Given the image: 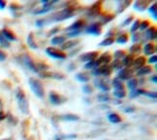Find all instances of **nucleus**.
I'll use <instances>...</instances> for the list:
<instances>
[{
	"label": "nucleus",
	"instance_id": "obj_26",
	"mask_svg": "<svg viewBox=\"0 0 157 140\" xmlns=\"http://www.w3.org/2000/svg\"><path fill=\"white\" fill-rule=\"evenodd\" d=\"M113 90H125L123 83L121 82V80H119V79H118L117 77L113 79Z\"/></svg>",
	"mask_w": 157,
	"mask_h": 140
},
{
	"label": "nucleus",
	"instance_id": "obj_11",
	"mask_svg": "<svg viewBox=\"0 0 157 140\" xmlns=\"http://www.w3.org/2000/svg\"><path fill=\"white\" fill-rule=\"evenodd\" d=\"M84 21L83 20H78L75 22H73L70 26L66 28V32H70V31H76V30H82V28L84 26Z\"/></svg>",
	"mask_w": 157,
	"mask_h": 140
},
{
	"label": "nucleus",
	"instance_id": "obj_42",
	"mask_svg": "<svg viewBox=\"0 0 157 140\" xmlns=\"http://www.w3.org/2000/svg\"><path fill=\"white\" fill-rule=\"evenodd\" d=\"M125 56H126V52L123 51V50H118V51H117L116 53H114V54H113L114 58H116V59H120V60H121Z\"/></svg>",
	"mask_w": 157,
	"mask_h": 140
},
{
	"label": "nucleus",
	"instance_id": "obj_32",
	"mask_svg": "<svg viewBox=\"0 0 157 140\" xmlns=\"http://www.w3.org/2000/svg\"><path fill=\"white\" fill-rule=\"evenodd\" d=\"M127 87L128 89L131 90H137V87H138V81H137V79L135 78H131L130 80L127 81Z\"/></svg>",
	"mask_w": 157,
	"mask_h": 140
},
{
	"label": "nucleus",
	"instance_id": "obj_8",
	"mask_svg": "<svg viewBox=\"0 0 157 140\" xmlns=\"http://www.w3.org/2000/svg\"><path fill=\"white\" fill-rule=\"evenodd\" d=\"M94 84H95L96 87H97L98 89H100L102 92H104V93H108L109 90H111V86L109 85V83L105 80V79L96 78L94 80Z\"/></svg>",
	"mask_w": 157,
	"mask_h": 140
},
{
	"label": "nucleus",
	"instance_id": "obj_39",
	"mask_svg": "<svg viewBox=\"0 0 157 140\" xmlns=\"http://www.w3.org/2000/svg\"><path fill=\"white\" fill-rule=\"evenodd\" d=\"M140 23H141V21L140 20H135L132 23V27H131V30L130 31L132 33H135L139 30V27H140Z\"/></svg>",
	"mask_w": 157,
	"mask_h": 140
},
{
	"label": "nucleus",
	"instance_id": "obj_16",
	"mask_svg": "<svg viewBox=\"0 0 157 140\" xmlns=\"http://www.w3.org/2000/svg\"><path fill=\"white\" fill-rule=\"evenodd\" d=\"M156 52V45L152 42H149L147 43L144 47V54H147V56H152Z\"/></svg>",
	"mask_w": 157,
	"mask_h": 140
},
{
	"label": "nucleus",
	"instance_id": "obj_10",
	"mask_svg": "<svg viewBox=\"0 0 157 140\" xmlns=\"http://www.w3.org/2000/svg\"><path fill=\"white\" fill-rule=\"evenodd\" d=\"M133 76V71L130 69V68H122L118 71V75H117V78L119 80H130Z\"/></svg>",
	"mask_w": 157,
	"mask_h": 140
},
{
	"label": "nucleus",
	"instance_id": "obj_54",
	"mask_svg": "<svg viewBox=\"0 0 157 140\" xmlns=\"http://www.w3.org/2000/svg\"><path fill=\"white\" fill-rule=\"evenodd\" d=\"M5 7H6V2L2 1V0H0V10H3Z\"/></svg>",
	"mask_w": 157,
	"mask_h": 140
},
{
	"label": "nucleus",
	"instance_id": "obj_20",
	"mask_svg": "<svg viewBox=\"0 0 157 140\" xmlns=\"http://www.w3.org/2000/svg\"><path fill=\"white\" fill-rule=\"evenodd\" d=\"M146 38L147 40H150V41L156 39V26H150L146 30Z\"/></svg>",
	"mask_w": 157,
	"mask_h": 140
},
{
	"label": "nucleus",
	"instance_id": "obj_53",
	"mask_svg": "<svg viewBox=\"0 0 157 140\" xmlns=\"http://www.w3.org/2000/svg\"><path fill=\"white\" fill-rule=\"evenodd\" d=\"M19 8H21L19 5L17 4H16V3H12L11 5H10V9L11 10H14V11H16V10H17Z\"/></svg>",
	"mask_w": 157,
	"mask_h": 140
},
{
	"label": "nucleus",
	"instance_id": "obj_59",
	"mask_svg": "<svg viewBox=\"0 0 157 140\" xmlns=\"http://www.w3.org/2000/svg\"><path fill=\"white\" fill-rule=\"evenodd\" d=\"M2 108H3V104H2V101H1V99H0V111L2 110Z\"/></svg>",
	"mask_w": 157,
	"mask_h": 140
},
{
	"label": "nucleus",
	"instance_id": "obj_49",
	"mask_svg": "<svg viewBox=\"0 0 157 140\" xmlns=\"http://www.w3.org/2000/svg\"><path fill=\"white\" fill-rule=\"evenodd\" d=\"M45 22H46V20H44V19H39V20L36 21V26H38V27L44 26Z\"/></svg>",
	"mask_w": 157,
	"mask_h": 140
},
{
	"label": "nucleus",
	"instance_id": "obj_14",
	"mask_svg": "<svg viewBox=\"0 0 157 140\" xmlns=\"http://www.w3.org/2000/svg\"><path fill=\"white\" fill-rule=\"evenodd\" d=\"M150 4L149 1H144V0H137V1L134 3V9L137 10V11H140V12H143L146 10L148 5Z\"/></svg>",
	"mask_w": 157,
	"mask_h": 140
},
{
	"label": "nucleus",
	"instance_id": "obj_4",
	"mask_svg": "<svg viewBox=\"0 0 157 140\" xmlns=\"http://www.w3.org/2000/svg\"><path fill=\"white\" fill-rule=\"evenodd\" d=\"M46 53L49 57L56 58V59H65L67 54H66L63 51H61L60 49H56L54 47H49L46 49Z\"/></svg>",
	"mask_w": 157,
	"mask_h": 140
},
{
	"label": "nucleus",
	"instance_id": "obj_41",
	"mask_svg": "<svg viewBox=\"0 0 157 140\" xmlns=\"http://www.w3.org/2000/svg\"><path fill=\"white\" fill-rule=\"evenodd\" d=\"M113 95L117 97V98L121 99L124 98L126 96V90H113Z\"/></svg>",
	"mask_w": 157,
	"mask_h": 140
},
{
	"label": "nucleus",
	"instance_id": "obj_46",
	"mask_svg": "<svg viewBox=\"0 0 157 140\" xmlns=\"http://www.w3.org/2000/svg\"><path fill=\"white\" fill-rule=\"evenodd\" d=\"M82 33V30H76V31H70V32H67V36L69 37H75V36H78Z\"/></svg>",
	"mask_w": 157,
	"mask_h": 140
},
{
	"label": "nucleus",
	"instance_id": "obj_13",
	"mask_svg": "<svg viewBox=\"0 0 157 140\" xmlns=\"http://www.w3.org/2000/svg\"><path fill=\"white\" fill-rule=\"evenodd\" d=\"M96 60H97L99 65H108L112 62V56L109 53H104V54H102L98 58V59H96Z\"/></svg>",
	"mask_w": 157,
	"mask_h": 140
},
{
	"label": "nucleus",
	"instance_id": "obj_5",
	"mask_svg": "<svg viewBox=\"0 0 157 140\" xmlns=\"http://www.w3.org/2000/svg\"><path fill=\"white\" fill-rule=\"evenodd\" d=\"M86 32L87 34H91L94 36H99L102 33V23L101 22H93L86 27Z\"/></svg>",
	"mask_w": 157,
	"mask_h": 140
},
{
	"label": "nucleus",
	"instance_id": "obj_27",
	"mask_svg": "<svg viewBox=\"0 0 157 140\" xmlns=\"http://www.w3.org/2000/svg\"><path fill=\"white\" fill-rule=\"evenodd\" d=\"M152 72V67L150 65H144V67H142L141 69H139L137 74L139 76H144V75H147L149 74V73Z\"/></svg>",
	"mask_w": 157,
	"mask_h": 140
},
{
	"label": "nucleus",
	"instance_id": "obj_1",
	"mask_svg": "<svg viewBox=\"0 0 157 140\" xmlns=\"http://www.w3.org/2000/svg\"><path fill=\"white\" fill-rule=\"evenodd\" d=\"M16 98L17 101V105L20 107V110L23 114H28L29 112V103L27 101V98L25 96V92L22 90V89L17 88L16 90Z\"/></svg>",
	"mask_w": 157,
	"mask_h": 140
},
{
	"label": "nucleus",
	"instance_id": "obj_3",
	"mask_svg": "<svg viewBox=\"0 0 157 140\" xmlns=\"http://www.w3.org/2000/svg\"><path fill=\"white\" fill-rule=\"evenodd\" d=\"M74 12H75L74 10H72L70 8H65V9L54 14L52 16V21L53 22H62L65 20H68L74 16Z\"/></svg>",
	"mask_w": 157,
	"mask_h": 140
},
{
	"label": "nucleus",
	"instance_id": "obj_57",
	"mask_svg": "<svg viewBox=\"0 0 157 140\" xmlns=\"http://www.w3.org/2000/svg\"><path fill=\"white\" fill-rule=\"evenodd\" d=\"M6 118V115L4 114L3 111H0V121H2Z\"/></svg>",
	"mask_w": 157,
	"mask_h": 140
},
{
	"label": "nucleus",
	"instance_id": "obj_51",
	"mask_svg": "<svg viewBox=\"0 0 157 140\" xmlns=\"http://www.w3.org/2000/svg\"><path fill=\"white\" fill-rule=\"evenodd\" d=\"M60 30V27L59 26H56V27H53L52 29H51L50 30V33H49V35H53V34H56V33H57L58 31Z\"/></svg>",
	"mask_w": 157,
	"mask_h": 140
},
{
	"label": "nucleus",
	"instance_id": "obj_43",
	"mask_svg": "<svg viewBox=\"0 0 157 140\" xmlns=\"http://www.w3.org/2000/svg\"><path fill=\"white\" fill-rule=\"evenodd\" d=\"M0 46H1L2 48H9L10 47V42H8L7 40H6L1 33H0Z\"/></svg>",
	"mask_w": 157,
	"mask_h": 140
},
{
	"label": "nucleus",
	"instance_id": "obj_29",
	"mask_svg": "<svg viewBox=\"0 0 157 140\" xmlns=\"http://www.w3.org/2000/svg\"><path fill=\"white\" fill-rule=\"evenodd\" d=\"M114 42H116V39L113 36H110V37H106L103 41L100 42V46L101 47H108V46H111L113 45Z\"/></svg>",
	"mask_w": 157,
	"mask_h": 140
},
{
	"label": "nucleus",
	"instance_id": "obj_7",
	"mask_svg": "<svg viewBox=\"0 0 157 140\" xmlns=\"http://www.w3.org/2000/svg\"><path fill=\"white\" fill-rule=\"evenodd\" d=\"M49 98H50L51 103H52L53 105H60L66 101V97H64L61 94H58L56 93H54V92L50 93Z\"/></svg>",
	"mask_w": 157,
	"mask_h": 140
},
{
	"label": "nucleus",
	"instance_id": "obj_24",
	"mask_svg": "<svg viewBox=\"0 0 157 140\" xmlns=\"http://www.w3.org/2000/svg\"><path fill=\"white\" fill-rule=\"evenodd\" d=\"M123 66H125L126 68H129L131 65H133V62H134V58L132 54H126V56L121 59Z\"/></svg>",
	"mask_w": 157,
	"mask_h": 140
},
{
	"label": "nucleus",
	"instance_id": "obj_47",
	"mask_svg": "<svg viewBox=\"0 0 157 140\" xmlns=\"http://www.w3.org/2000/svg\"><path fill=\"white\" fill-rule=\"evenodd\" d=\"M148 63L149 64H155L157 62V56L156 54H152V56H150V58H148Z\"/></svg>",
	"mask_w": 157,
	"mask_h": 140
},
{
	"label": "nucleus",
	"instance_id": "obj_56",
	"mask_svg": "<svg viewBox=\"0 0 157 140\" xmlns=\"http://www.w3.org/2000/svg\"><path fill=\"white\" fill-rule=\"evenodd\" d=\"M150 81L153 82L154 84H156L157 83V76L156 75H153L152 77H150Z\"/></svg>",
	"mask_w": 157,
	"mask_h": 140
},
{
	"label": "nucleus",
	"instance_id": "obj_19",
	"mask_svg": "<svg viewBox=\"0 0 157 140\" xmlns=\"http://www.w3.org/2000/svg\"><path fill=\"white\" fill-rule=\"evenodd\" d=\"M146 62H147V59L144 57H138L137 58H134L133 65H134V67L137 70H139V69H141L142 67H144V66L146 65Z\"/></svg>",
	"mask_w": 157,
	"mask_h": 140
},
{
	"label": "nucleus",
	"instance_id": "obj_33",
	"mask_svg": "<svg viewBox=\"0 0 157 140\" xmlns=\"http://www.w3.org/2000/svg\"><path fill=\"white\" fill-rule=\"evenodd\" d=\"M128 39H129V37H128L127 34H126V33H121L116 39V41L117 42L118 44H125V43H127Z\"/></svg>",
	"mask_w": 157,
	"mask_h": 140
},
{
	"label": "nucleus",
	"instance_id": "obj_40",
	"mask_svg": "<svg viewBox=\"0 0 157 140\" xmlns=\"http://www.w3.org/2000/svg\"><path fill=\"white\" fill-rule=\"evenodd\" d=\"M149 26H150L149 21H147V20L143 21L140 23V27H139V30H141V31H146V30L149 27Z\"/></svg>",
	"mask_w": 157,
	"mask_h": 140
},
{
	"label": "nucleus",
	"instance_id": "obj_60",
	"mask_svg": "<svg viewBox=\"0 0 157 140\" xmlns=\"http://www.w3.org/2000/svg\"><path fill=\"white\" fill-rule=\"evenodd\" d=\"M56 140H62V139L60 138V137H56Z\"/></svg>",
	"mask_w": 157,
	"mask_h": 140
},
{
	"label": "nucleus",
	"instance_id": "obj_23",
	"mask_svg": "<svg viewBox=\"0 0 157 140\" xmlns=\"http://www.w3.org/2000/svg\"><path fill=\"white\" fill-rule=\"evenodd\" d=\"M76 79L78 82L82 83H87L90 80V76L86 72H80L76 75Z\"/></svg>",
	"mask_w": 157,
	"mask_h": 140
},
{
	"label": "nucleus",
	"instance_id": "obj_61",
	"mask_svg": "<svg viewBox=\"0 0 157 140\" xmlns=\"http://www.w3.org/2000/svg\"><path fill=\"white\" fill-rule=\"evenodd\" d=\"M1 140H9V139H1Z\"/></svg>",
	"mask_w": 157,
	"mask_h": 140
},
{
	"label": "nucleus",
	"instance_id": "obj_31",
	"mask_svg": "<svg viewBox=\"0 0 157 140\" xmlns=\"http://www.w3.org/2000/svg\"><path fill=\"white\" fill-rule=\"evenodd\" d=\"M61 119L64 121H67V122H76L80 120V117L77 116V115L74 114H67V115H63L61 116Z\"/></svg>",
	"mask_w": 157,
	"mask_h": 140
},
{
	"label": "nucleus",
	"instance_id": "obj_18",
	"mask_svg": "<svg viewBox=\"0 0 157 140\" xmlns=\"http://www.w3.org/2000/svg\"><path fill=\"white\" fill-rule=\"evenodd\" d=\"M53 3H56V1H52V2L50 1L48 4L44 5L43 7H41L40 10L35 11V12H34V14H36V15H42V14L49 13L50 11H52V10L53 9V7H52V4H53Z\"/></svg>",
	"mask_w": 157,
	"mask_h": 140
},
{
	"label": "nucleus",
	"instance_id": "obj_25",
	"mask_svg": "<svg viewBox=\"0 0 157 140\" xmlns=\"http://www.w3.org/2000/svg\"><path fill=\"white\" fill-rule=\"evenodd\" d=\"M66 42V37L65 36H54V37L52 38L51 40V43L52 45H62L63 43H65Z\"/></svg>",
	"mask_w": 157,
	"mask_h": 140
},
{
	"label": "nucleus",
	"instance_id": "obj_50",
	"mask_svg": "<svg viewBox=\"0 0 157 140\" xmlns=\"http://www.w3.org/2000/svg\"><path fill=\"white\" fill-rule=\"evenodd\" d=\"M114 18V16L113 15H110V17H108V16H106V17H104L103 18V22L104 23H107L108 22H111L113 19Z\"/></svg>",
	"mask_w": 157,
	"mask_h": 140
},
{
	"label": "nucleus",
	"instance_id": "obj_17",
	"mask_svg": "<svg viewBox=\"0 0 157 140\" xmlns=\"http://www.w3.org/2000/svg\"><path fill=\"white\" fill-rule=\"evenodd\" d=\"M78 43H80V40H78V39L68 40V41H66L65 43H63L61 45V49H60V50L65 51V50H69V49H72V48H76V46Z\"/></svg>",
	"mask_w": 157,
	"mask_h": 140
},
{
	"label": "nucleus",
	"instance_id": "obj_58",
	"mask_svg": "<svg viewBox=\"0 0 157 140\" xmlns=\"http://www.w3.org/2000/svg\"><path fill=\"white\" fill-rule=\"evenodd\" d=\"M65 138H68V139H72V138H76L77 135L76 134H70V135H65Z\"/></svg>",
	"mask_w": 157,
	"mask_h": 140
},
{
	"label": "nucleus",
	"instance_id": "obj_30",
	"mask_svg": "<svg viewBox=\"0 0 157 140\" xmlns=\"http://www.w3.org/2000/svg\"><path fill=\"white\" fill-rule=\"evenodd\" d=\"M27 44H28V46L30 48L34 49V50L38 48L37 44H36V42L34 40V35H33V33H29L28 34V36H27Z\"/></svg>",
	"mask_w": 157,
	"mask_h": 140
},
{
	"label": "nucleus",
	"instance_id": "obj_55",
	"mask_svg": "<svg viewBox=\"0 0 157 140\" xmlns=\"http://www.w3.org/2000/svg\"><path fill=\"white\" fill-rule=\"evenodd\" d=\"M126 113H131V112H134L135 111V109L134 108H132V107H130V108H125V110H124Z\"/></svg>",
	"mask_w": 157,
	"mask_h": 140
},
{
	"label": "nucleus",
	"instance_id": "obj_12",
	"mask_svg": "<svg viewBox=\"0 0 157 140\" xmlns=\"http://www.w3.org/2000/svg\"><path fill=\"white\" fill-rule=\"evenodd\" d=\"M100 10H101V2H96L88 10L87 16L88 17H96V16H98L100 14Z\"/></svg>",
	"mask_w": 157,
	"mask_h": 140
},
{
	"label": "nucleus",
	"instance_id": "obj_52",
	"mask_svg": "<svg viewBox=\"0 0 157 140\" xmlns=\"http://www.w3.org/2000/svg\"><path fill=\"white\" fill-rule=\"evenodd\" d=\"M6 58H7V54L0 50V62H4Z\"/></svg>",
	"mask_w": 157,
	"mask_h": 140
},
{
	"label": "nucleus",
	"instance_id": "obj_21",
	"mask_svg": "<svg viewBox=\"0 0 157 140\" xmlns=\"http://www.w3.org/2000/svg\"><path fill=\"white\" fill-rule=\"evenodd\" d=\"M113 68L111 67L110 65H100L98 67V70H99V74L100 75H103L105 77H109L111 74H112V70Z\"/></svg>",
	"mask_w": 157,
	"mask_h": 140
},
{
	"label": "nucleus",
	"instance_id": "obj_38",
	"mask_svg": "<svg viewBox=\"0 0 157 140\" xmlns=\"http://www.w3.org/2000/svg\"><path fill=\"white\" fill-rule=\"evenodd\" d=\"M97 99L98 101L100 102H109V101H111V97L110 95H109L108 94H101L97 96Z\"/></svg>",
	"mask_w": 157,
	"mask_h": 140
},
{
	"label": "nucleus",
	"instance_id": "obj_48",
	"mask_svg": "<svg viewBox=\"0 0 157 140\" xmlns=\"http://www.w3.org/2000/svg\"><path fill=\"white\" fill-rule=\"evenodd\" d=\"M141 39V34L139 33V32H135V33H133V35H132V40H133V42H138L139 40Z\"/></svg>",
	"mask_w": 157,
	"mask_h": 140
},
{
	"label": "nucleus",
	"instance_id": "obj_35",
	"mask_svg": "<svg viewBox=\"0 0 157 140\" xmlns=\"http://www.w3.org/2000/svg\"><path fill=\"white\" fill-rule=\"evenodd\" d=\"M122 62L120 59H114L113 62V64H112V68L113 69H116V70H120V69H122Z\"/></svg>",
	"mask_w": 157,
	"mask_h": 140
},
{
	"label": "nucleus",
	"instance_id": "obj_36",
	"mask_svg": "<svg viewBox=\"0 0 157 140\" xmlns=\"http://www.w3.org/2000/svg\"><path fill=\"white\" fill-rule=\"evenodd\" d=\"M148 12H149V14L151 15V17H153V19L156 21L157 20V12H156V3L155 2L149 6Z\"/></svg>",
	"mask_w": 157,
	"mask_h": 140
},
{
	"label": "nucleus",
	"instance_id": "obj_15",
	"mask_svg": "<svg viewBox=\"0 0 157 140\" xmlns=\"http://www.w3.org/2000/svg\"><path fill=\"white\" fill-rule=\"evenodd\" d=\"M2 35H3V37L7 40L8 42H12V41H17V36L14 34V32L12 31V30L10 29H7V28H4L2 29V31L0 32Z\"/></svg>",
	"mask_w": 157,
	"mask_h": 140
},
{
	"label": "nucleus",
	"instance_id": "obj_22",
	"mask_svg": "<svg viewBox=\"0 0 157 140\" xmlns=\"http://www.w3.org/2000/svg\"><path fill=\"white\" fill-rule=\"evenodd\" d=\"M108 121L112 124H119L121 123V117L117 113H110L108 115Z\"/></svg>",
	"mask_w": 157,
	"mask_h": 140
},
{
	"label": "nucleus",
	"instance_id": "obj_34",
	"mask_svg": "<svg viewBox=\"0 0 157 140\" xmlns=\"http://www.w3.org/2000/svg\"><path fill=\"white\" fill-rule=\"evenodd\" d=\"M99 64L97 62V60H94V62H86V65H84V68L86 69H89V70H93L95 68L99 67Z\"/></svg>",
	"mask_w": 157,
	"mask_h": 140
},
{
	"label": "nucleus",
	"instance_id": "obj_9",
	"mask_svg": "<svg viewBox=\"0 0 157 140\" xmlns=\"http://www.w3.org/2000/svg\"><path fill=\"white\" fill-rule=\"evenodd\" d=\"M99 53L97 51H93V52H87L82 54L80 56V59L82 60L84 62H94L96 60V58H98Z\"/></svg>",
	"mask_w": 157,
	"mask_h": 140
},
{
	"label": "nucleus",
	"instance_id": "obj_45",
	"mask_svg": "<svg viewBox=\"0 0 157 140\" xmlns=\"http://www.w3.org/2000/svg\"><path fill=\"white\" fill-rule=\"evenodd\" d=\"M133 20H134V17H133V16L128 17L127 19H126V20L122 22L121 26H129V24L133 22Z\"/></svg>",
	"mask_w": 157,
	"mask_h": 140
},
{
	"label": "nucleus",
	"instance_id": "obj_44",
	"mask_svg": "<svg viewBox=\"0 0 157 140\" xmlns=\"http://www.w3.org/2000/svg\"><path fill=\"white\" fill-rule=\"evenodd\" d=\"M82 92L86 94H91L93 92V88L90 86V85L86 84V85H84V86H82Z\"/></svg>",
	"mask_w": 157,
	"mask_h": 140
},
{
	"label": "nucleus",
	"instance_id": "obj_28",
	"mask_svg": "<svg viewBox=\"0 0 157 140\" xmlns=\"http://www.w3.org/2000/svg\"><path fill=\"white\" fill-rule=\"evenodd\" d=\"M131 4V1L130 0H126V1H121L118 3V6H117V14H120L122 13V12L128 7V6Z\"/></svg>",
	"mask_w": 157,
	"mask_h": 140
},
{
	"label": "nucleus",
	"instance_id": "obj_2",
	"mask_svg": "<svg viewBox=\"0 0 157 140\" xmlns=\"http://www.w3.org/2000/svg\"><path fill=\"white\" fill-rule=\"evenodd\" d=\"M28 83L33 94L37 97H39V98H43L45 96V89H44L43 84H42V82L39 79L32 77L28 80Z\"/></svg>",
	"mask_w": 157,
	"mask_h": 140
},
{
	"label": "nucleus",
	"instance_id": "obj_37",
	"mask_svg": "<svg viewBox=\"0 0 157 140\" xmlns=\"http://www.w3.org/2000/svg\"><path fill=\"white\" fill-rule=\"evenodd\" d=\"M142 50V47L140 44H134V45H132L130 47V53L132 54V56L133 54H139L141 52Z\"/></svg>",
	"mask_w": 157,
	"mask_h": 140
},
{
	"label": "nucleus",
	"instance_id": "obj_6",
	"mask_svg": "<svg viewBox=\"0 0 157 140\" xmlns=\"http://www.w3.org/2000/svg\"><path fill=\"white\" fill-rule=\"evenodd\" d=\"M22 62H23V63H25L26 68H28L29 70H31L32 72L38 73L37 67H36V63L34 62V60L32 59V58L30 56H28V54H23Z\"/></svg>",
	"mask_w": 157,
	"mask_h": 140
}]
</instances>
